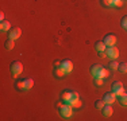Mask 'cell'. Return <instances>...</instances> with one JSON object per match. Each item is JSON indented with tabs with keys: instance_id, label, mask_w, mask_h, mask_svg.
I'll return each mask as SVG.
<instances>
[{
	"instance_id": "1",
	"label": "cell",
	"mask_w": 127,
	"mask_h": 121,
	"mask_svg": "<svg viewBox=\"0 0 127 121\" xmlns=\"http://www.w3.org/2000/svg\"><path fill=\"white\" fill-rule=\"evenodd\" d=\"M58 110H60V114H61L62 119H69L73 114V106H72V104H64Z\"/></svg>"
},
{
	"instance_id": "2",
	"label": "cell",
	"mask_w": 127,
	"mask_h": 121,
	"mask_svg": "<svg viewBox=\"0 0 127 121\" xmlns=\"http://www.w3.org/2000/svg\"><path fill=\"white\" fill-rule=\"evenodd\" d=\"M10 69H11V73L14 74V77H18V75H20L23 71V65H22L20 60H14V62L11 63Z\"/></svg>"
},
{
	"instance_id": "3",
	"label": "cell",
	"mask_w": 127,
	"mask_h": 121,
	"mask_svg": "<svg viewBox=\"0 0 127 121\" xmlns=\"http://www.w3.org/2000/svg\"><path fill=\"white\" fill-rule=\"evenodd\" d=\"M111 89H112L111 92H114L115 94H116V97L125 93V87H123V83L120 82V81H114V82H112V86H111Z\"/></svg>"
},
{
	"instance_id": "4",
	"label": "cell",
	"mask_w": 127,
	"mask_h": 121,
	"mask_svg": "<svg viewBox=\"0 0 127 121\" xmlns=\"http://www.w3.org/2000/svg\"><path fill=\"white\" fill-rule=\"evenodd\" d=\"M105 53H107V57L111 59H116L119 57V48L116 46H110L105 48Z\"/></svg>"
},
{
	"instance_id": "5",
	"label": "cell",
	"mask_w": 127,
	"mask_h": 121,
	"mask_svg": "<svg viewBox=\"0 0 127 121\" xmlns=\"http://www.w3.org/2000/svg\"><path fill=\"white\" fill-rule=\"evenodd\" d=\"M7 34H8V38L10 39L16 40V39H19V36L22 35V30H20L19 27H11V30L7 32Z\"/></svg>"
},
{
	"instance_id": "6",
	"label": "cell",
	"mask_w": 127,
	"mask_h": 121,
	"mask_svg": "<svg viewBox=\"0 0 127 121\" xmlns=\"http://www.w3.org/2000/svg\"><path fill=\"white\" fill-rule=\"evenodd\" d=\"M103 42L105 43V46L110 47V46H115L116 44V36L114 34H107L104 36V39H103Z\"/></svg>"
},
{
	"instance_id": "7",
	"label": "cell",
	"mask_w": 127,
	"mask_h": 121,
	"mask_svg": "<svg viewBox=\"0 0 127 121\" xmlns=\"http://www.w3.org/2000/svg\"><path fill=\"white\" fill-rule=\"evenodd\" d=\"M103 100H104L105 104H111L112 105L115 101H116V94H115L114 92H108V93H104V96H103Z\"/></svg>"
},
{
	"instance_id": "8",
	"label": "cell",
	"mask_w": 127,
	"mask_h": 121,
	"mask_svg": "<svg viewBox=\"0 0 127 121\" xmlns=\"http://www.w3.org/2000/svg\"><path fill=\"white\" fill-rule=\"evenodd\" d=\"M60 98H61L65 104H70V101H72V90H68V89L62 90Z\"/></svg>"
},
{
	"instance_id": "9",
	"label": "cell",
	"mask_w": 127,
	"mask_h": 121,
	"mask_svg": "<svg viewBox=\"0 0 127 121\" xmlns=\"http://www.w3.org/2000/svg\"><path fill=\"white\" fill-rule=\"evenodd\" d=\"M112 113H114V109H112V106H111V104H105L104 106L101 108V114L104 117L112 116Z\"/></svg>"
},
{
	"instance_id": "10",
	"label": "cell",
	"mask_w": 127,
	"mask_h": 121,
	"mask_svg": "<svg viewBox=\"0 0 127 121\" xmlns=\"http://www.w3.org/2000/svg\"><path fill=\"white\" fill-rule=\"evenodd\" d=\"M62 69L66 71V74H68V73H70L72 70H73V63H72V60L64 59L62 60Z\"/></svg>"
},
{
	"instance_id": "11",
	"label": "cell",
	"mask_w": 127,
	"mask_h": 121,
	"mask_svg": "<svg viewBox=\"0 0 127 121\" xmlns=\"http://www.w3.org/2000/svg\"><path fill=\"white\" fill-rule=\"evenodd\" d=\"M101 67H103V66L97 65V63H95V65H92V66H91V69H89V71H91V75H92V77H97V74H99V71L101 70Z\"/></svg>"
},
{
	"instance_id": "12",
	"label": "cell",
	"mask_w": 127,
	"mask_h": 121,
	"mask_svg": "<svg viewBox=\"0 0 127 121\" xmlns=\"http://www.w3.org/2000/svg\"><path fill=\"white\" fill-rule=\"evenodd\" d=\"M0 30H1L3 32H8L11 30V23L8 22V20H1V23H0Z\"/></svg>"
},
{
	"instance_id": "13",
	"label": "cell",
	"mask_w": 127,
	"mask_h": 121,
	"mask_svg": "<svg viewBox=\"0 0 127 121\" xmlns=\"http://www.w3.org/2000/svg\"><path fill=\"white\" fill-rule=\"evenodd\" d=\"M53 74L56 75L57 78H62L64 75L66 74V71L64 70V69H62V66H61V67H54V71H53Z\"/></svg>"
},
{
	"instance_id": "14",
	"label": "cell",
	"mask_w": 127,
	"mask_h": 121,
	"mask_svg": "<svg viewBox=\"0 0 127 121\" xmlns=\"http://www.w3.org/2000/svg\"><path fill=\"white\" fill-rule=\"evenodd\" d=\"M105 48H107V46H105V43L103 40H97V42H95V50L97 51H104Z\"/></svg>"
},
{
	"instance_id": "15",
	"label": "cell",
	"mask_w": 127,
	"mask_h": 121,
	"mask_svg": "<svg viewBox=\"0 0 127 121\" xmlns=\"http://www.w3.org/2000/svg\"><path fill=\"white\" fill-rule=\"evenodd\" d=\"M15 87H16L18 90H26V82L25 80H16V82H15Z\"/></svg>"
},
{
	"instance_id": "16",
	"label": "cell",
	"mask_w": 127,
	"mask_h": 121,
	"mask_svg": "<svg viewBox=\"0 0 127 121\" xmlns=\"http://www.w3.org/2000/svg\"><path fill=\"white\" fill-rule=\"evenodd\" d=\"M116 98H118V101L120 102V105H123V106H127V93H126V92L123 93V94L118 96Z\"/></svg>"
},
{
	"instance_id": "17",
	"label": "cell",
	"mask_w": 127,
	"mask_h": 121,
	"mask_svg": "<svg viewBox=\"0 0 127 121\" xmlns=\"http://www.w3.org/2000/svg\"><path fill=\"white\" fill-rule=\"evenodd\" d=\"M14 46H15V40H14V39H10V38H8L7 40H5V43H4L5 50H12Z\"/></svg>"
},
{
	"instance_id": "18",
	"label": "cell",
	"mask_w": 127,
	"mask_h": 121,
	"mask_svg": "<svg viewBox=\"0 0 127 121\" xmlns=\"http://www.w3.org/2000/svg\"><path fill=\"white\" fill-rule=\"evenodd\" d=\"M97 77H100V78H108L110 77V70H107V69H104V67H101V70L99 71V74H97Z\"/></svg>"
},
{
	"instance_id": "19",
	"label": "cell",
	"mask_w": 127,
	"mask_h": 121,
	"mask_svg": "<svg viewBox=\"0 0 127 121\" xmlns=\"http://www.w3.org/2000/svg\"><path fill=\"white\" fill-rule=\"evenodd\" d=\"M25 82H26V90H30L34 86V81L31 78H25Z\"/></svg>"
},
{
	"instance_id": "20",
	"label": "cell",
	"mask_w": 127,
	"mask_h": 121,
	"mask_svg": "<svg viewBox=\"0 0 127 121\" xmlns=\"http://www.w3.org/2000/svg\"><path fill=\"white\" fill-rule=\"evenodd\" d=\"M118 70H119L120 73H127V62H122V63H119V67H118Z\"/></svg>"
},
{
	"instance_id": "21",
	"label": "cell",
	"mask_w": 127,
	"mask_h": 121,
	"mask_svg": "<svg viewBox=\"0 0 127 121\" xmlns=\"http://www.w3.org/2000/svg\"><path fill=\"white\" fill-rule=\"evenodd\" d=\"M104 105H105L104 100H96V101H95V108L96 109H100V110H101V108L104 106Z\"/></svg>"
},
{
	"instance_id": "22",
	"label": "cell",
	"mask_w": 127,
	"mask_h": 121,
	"mask_svg": "<svg viewBox=\"0 0 127 121\" xmlns=\"http://www.w3.org/2000/svg\"><path fill=\"white\" fill-rule=\"evenodd\" d=\"M118 67H119V63L116 62V59H112L110 62V69H111V70H116Z\"/></svg>"
},
{
	"instance_id": "23",
	"label": "cell",
	"mask_w": 127,
	"mask_h": 121,
	"mask_svg": "<svg viewBox=\"0 0 127 121\" xmlns=\"http://www.w3.org/2000/svg\"><path fill=\"white\" fill-rule=\"evenodd\" d=\"M100 3L104 7H111V5H114V0H100Z\"/></svg>"
},
{
	"instance_id": "24",
	"label": "cell",
	"mask_w": 127,
	"mask_h": 121,
	"mask_svg": "<svg viewBox=\"0 0 127 121\" xmlns=\"http://www.w3.org/2000/svg\"><path fill=\"white\" fill-rule=\"evenodd\" d=\"M81 105H83V102H81V100H80V98L72 102V106H73V109H78V108H81Z\"/></svg>"
},
{
	"instance_id": "25",
	"label": "cell",
	"mask_w": 127,
	"mask_h": 121,
	"mask_svg": "<svg viewBox=\"0 0 127 121\" xmlns=\"http://www.w3.org/2000/svg\"><path fill=\"white\" fill-rule=\"evenodd\" d=\"M120 26H122L125 30H127V15H125V16L120 19Z\"/></svg>"
},
{
	"instance_id": "26",
	"label": "cell",
	"mask_w": 127,
	"mask_h": 121,
	"mask_svg": "<svg viewBox=\"0 0 127 121\" xmlns=\"http://www.w3.org/2000/svg\"><path fill=\"white\" fill-rule=\"evenodd\" d=\"M93 81H95L96 86H101L103 85V78H100V77H93Z\"/></svg>"
},
{
	"instance_id": "27",
	"label": "cell",
	"mask_w": 127,
	"mask_h": 121,
	"mask_svg": "<svg viewBox=\"0 0 127 121\" xmlns=\"http://www.w3.org/2000/svg\"><path fill=\"white\" fill-rule=\"evenodd\" d=\"M80 98V96H78V93L77 92H72V101H70V104L73 101H76V100H78Z\"/></svg>"
},
{
	"instance_id": "28",
	"label": "cell",
	"mask_w": 127,
	"mask_h": 121,
	"mask_svg": "<svg viewBox=\"0 0 127 121\" xmlns=\"http://www.w3.org/2000/svg\"><path fill=\"white\" fill-rule=\"evenodd\" d=\"M62 66V60H54V67H61Z\"/></svg>"
},
{
	"instance_id": "29",
	"label": "cell",
	"mask_w": 127,
	"mask_h": 121,
	"mask_svg": "<svg viewBox=\"0 0 127 121\" xmlns=\"http://www.w3.org/2000/svg\"><path fill=\"white\" fill-rule=\"evenodd\" d=\"M114 5H116V7H122V5H123V0H118V1H115Z\"/></svg>"
},
{
	"instance_id": "30",
	"label": "cell",
	"mask_w": 127,
	"mask_h": 121,
	"mask_svg": "<svg viewBox=\"0 0 127 121\" xmlns=\"http://www.w3.org/2000/svg\"><path fill=\"white\" fill-rule=\"evenodd\" d=\"M99 57H100V58H105V57H107L105 50H104V51H99Z\"/></svg>"
},
{
	"instance_id": "31",
	"label": "cell",
	"mask_w": 127,
	"mask_h": 121,
	"mask_svg": "<svg viewBox=\"0 0 127 121\" xmlns=\"http://www.w3.org/2000/svg\"><path fill=\"white\" fill-rule=\"evenodd\" d=\"M0 20H4V14L3 12H0Z\"/></svg>"
}]
</instances>
